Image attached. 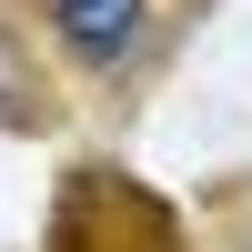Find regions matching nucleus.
<instances>
[{
    "label": "nucleus",
    "instance_id": "1",
    "mask_svg": "<svg viewBox=\"0 0 252 252\" xmlns=\"http://www.w3.org/2000/svg\"><path fill=\"white\" fill-rule=\"evenodd\" d=\"M51 10V31L71 40L91 71H111V61H131L141 51V20H152V0H40Z\"/></svg>",
    "mask_w": 252,
    "mask_h": 252
},
{
    "label": "nucleus",
    "instance_id": "2",
    "mask_svg": "<svg viewBox=\"0 0 252 252\" xmlns=\"http://www.w3.org/2000/svg\"><path fill=\"white\" fill-rule=\"evenodd\" d=\"M0 121H10V131H51V91H40L31 51L10 40V20H0Z\"/></svg>",
    "mask_w": 252,
    "mask_h": 252
},
{
    "label": "nucleus",
    "instance_id": "3",
    "mask_svg": "<svg viewBox=\"0 0 252 252\" xmlns=\"http://www.w3.org/2000/svg\"><path fill=\"white\" fill-rule=\"evenodd\" d=\"M242 252H252V242H242Z\"/></svg>",
    "mask_w": 252,
    "mask_h": 252
}]
</instances>
